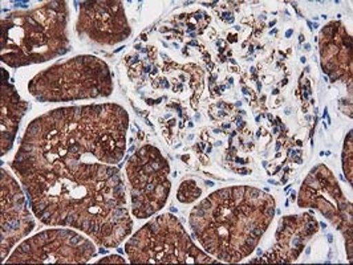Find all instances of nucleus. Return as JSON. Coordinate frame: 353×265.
Returning a JSON list of instances; mask_svg holds the SVG:
<instances>
[{
  "mask_svg": "<svg viewBox=\"0 0 353 265\" xmlns=\"http://www.w3.org/2000/svg\"><path fill=\"white\" fill-rule=\"evenodd\" d=\"M274 215L275 202L270 195L252 187H232L202 200L192 211L190 226L206 251L230 263V227H235L250 255L259 242L254 231L267 229Z\"/></svg>",
  "mask_w": 353,
  "mask_h": 265,
  "instance_id": "f257e3e1",
  "label": "nucleus"
},
{
  "mask_svg": "<svg viewBox=\"0 0 353 265\" xmlns=\"http://www.w3.org/2000/svg\"><path fill=\"white\" fill-rule=\"evenodd\" d=\"M64 1H52L32 12H17L1 21V61L11 67L44 63L68 50Z\"/></svg>",
  "mask_w": 353,
  "mask_h": 265,
  "instance_id": "f03ea898",
  "label": "nucleus"
},
{
  "mask_svg": "<svg viewBox=\"0 0 353 265\" xmlns=\"http://www.w3.org/2000/svg\"><path fill=\"white\" fill-rule=\"evenodd\" d=\"M28 89L40 103H56L108 97L113 87L105 63L80 56L39 73Z\"/></svg>",
  "mask_w": 353,
  "mask_h": 265,
  "instance_id": "7ed1b4c3",
  "label": "nucleus"
},
{
  "mask_svg": "<svg viewBox=\"0 0 353 265\" xmlns=\"http://www.w3.org/2000/svg\"><path fill=\"white\" fill-rule=\"evenodd\" d=\"M125 251L133 264L215 263L195 247L173 215H162L149 222L126 243Z\"/></svg>",
  "mask_w": 353,
  "mask_h": 265,
  "instance_id": "20e7f679",
  "label": "nucleus"
},
{
  "mask_svg": "<svg viewBox=\"0 0 353 265\" xmlns=\"http://www.w3.org/2000/svg\"><path fill=\"white\" fill-rule=\"evenodd\" d=\"M169 165L153 146H145L130 158L128 176L132 183V206L139 219L161 210L170 193Z\"/></svg>",
  "mask_w": 353,
  "mask_h": 265,
  "instance_id": "39448f33",
  "label": "nucleus"
},
{
  "mask_svg": "<svg viewBox=\"0 0 353 265\" xmlns=\"http://www.w3.org/2000/svg\"><path fill=\"white\" fill-rule=\"evenodd\" d=\"M94 256V246L70 230H50L40 232L19 246L7 264L15 263H87Z\"/></svg>",
  "mask_w": 353,
  "mask_h": 265,
  "instance_id": "423d86ee",
  "label": "nucleus"
},
{
  "mask_svg": "<svg viewBox=\"0 0 353 265\" xmlns=\"http://www.w3.org/2000/svg\"><path fill=\"white\" fill-rule=\"evenodd\" d=\"M35 223L27 209L18 182L1 170V259L15 243L28 235Z\"/></svg>",
  "mask_w": 353,
  "mask_h": 265,
  "instance_id": "0eeeda50",
  "label": "nucleus"
},
{
  "mask_svg": "<svg viewBox=\"0 0 353 265\" xmlns=\"http://www.w3.org/2000/svg\"><path fill=\"white\" fill-rule=\"evenodd\" d=\"M79 30L96 40L103 24L105 25V44H116L126 39L130 30L126 24L120 1H87L81 6Z\"/></svg>",
  "mask_w": 353,
  "mask_h": 265,
  "instance_id": "6e6552de",
  "label": "nucleus"
},
{
  "mask_svg": "<svg viewBox=\"0 0 353 265\" xmlns=\"http://www.w3.org/2000/svg\"><path fill=\"white\" fill-rule=\"evenodd\" d=\"M294 222L295 216H287L281 220L276 232L278 244L275 247V255H268L265 262L291 263L296 260L307 242V237L318 231V222L308 215H304L301 229H294Z\"/></svg>",
  "mask_w": 353,
  "mask_h": 265,
  "instance_id": "1a4fd4ad",
  "label": "nucleus"
},
{
  "mask_svg": "<svg viewBox=\"0 0 353 265\" xmlns=\"http://www.w3.org/2000/svg\"><path fill=\"white\" fill-rule=\"evenodd\" d=\"M30 105L19 98L18 93L6 80L1 83V154L14 145L19 121Z\"/></svg>",
  "mask_w": 353,
  "mask_h": 265,
  "instance_id": "9d476101",
  "label": "nucleus"
},
{
  "mask_svg": "<svg viewBox=\"0 0 353 265\" xmlns=\"http://www.w3.org/2000/svg\"><path fill=\"white\" fill-rule=\"evenodd\" d=\"M201 196V190L196 187L194 180L183 182L178 191V200L182 203H192Z\"/></svg>",
  "mask_w": 353,
  "mask_h": 265,
  "instance_id": "9b49d317",
  "label": "nucleus"
},
{
  "mask_svg": "<svg viewBox=\"0 0 353 265\" xmlns=\"http://www.w3.org/2000/svg\"><path fill=\"white\" fill-rule=\"evenodd\" d=\"M100 263H125V260H123L117 255H112V256H108L105 259H103Z\"/></svg>",
  "mask_w": 353,
  "mask_h": 265,
  "instance_id": "f8f14e48",
  "label": "nucleus"
},
{
  "mask_svg": "<svg viewBox=\"0 0 353 265\" xmlns=\"http://www.w3.org/2000/svg\"><path fill=\"white\" fill-rule=\"evenodd\" d=\"M328 240H330V243H332V242H334V239H332V235H328Z\"/></svg>",
  "mask_w": 353,
  "mask_h": 265,
  "instance_id": "ddd939ff",
  "label": "nucleus"
},
{
  "mask_svg": "<svg viewBox=\"0 0 353 265\" xmlns=\"http://www.w3.org/2000/svg\"><path fill=\"white\" fill-rule=\"evenodd\" d=\"M311 48H310V45L308 44H305V51H310Z\"/></svg>",
  "mask_w": 353,
  "mask_h": 265,
  "instance_id": "4468645a",
  "label": "nucleus"
},
{
  "mask_svg": "<svg viewBox=\"0 0 353 265\" xmlns=\"http://www.w3.org/2000/svg\"><path fill=\"white\" fill-rule=\"evenodd\" d=\"M241 173H242V174H248V170L243 169V170H241Z\"/></svg>",
  "mask_w": 353,
  "mask_h": 265,
  "instance_id": "2eb2a0df",
  "label": "nucleus"
},
{
  "mask_svg": "<svg viewBox=\"0 0 353 265\" xmlns=\"http://www.w3.org/2000/svg\"><path fill=\"white\" fill-rule=\"evenodd\" d=\"M100 253H106V249H100Z\"/></svg>",
  "mask_w": 353,
  "mask_h": 265,
  "instance_id": "dca6fc26",
  "label": "nucleus"
}]
</instances>
